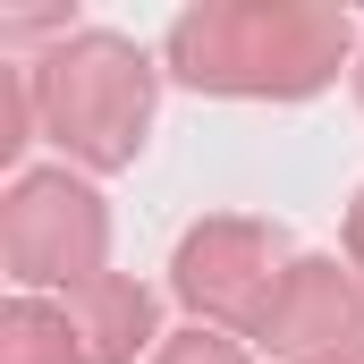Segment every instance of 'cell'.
I'll use <instances>...</instances> for the list:
<instances>
[{
    "instance_id": "cell-10",
    "label": "cell",
    "mask_w": 364,
    "mask_h": 364,
    "mask_svg": "<svg viewBox=\"0 0 364 364\" xmlns=\"http://www.w3.org/2000/svg\"><path fill=\"white\" fill-rule=\"evenodd\" d=\"M348 263L364 272V195H356V212H348Z\"/></svg>"
},
{
    "instance_id": "cell-11",
    "label": "cell",
    "mask_w": 364,
    "mask_h": 364,
    "mask_svg": "<svg viewBox=\"0 0 364 364\" xmlns=\"http://www.w3.org/2000/svg\"><path fill=\"white\" fill-rule=\"evenodd\" d=\"M356 93H364V60H356Z\"/></svg>"
},
{
    "instance_id": "cell-1",
    "label": "cell",
    "mask_w": 364,
    "mask_h": 364,
    "mask_svg": "<svg viewBox=\"0 0 364 364\" xmlns=\"http://www.w3.org/2000/svg\"><path fill=\"white\" fill-rule=\"evenodd\" d=\"M348 60V17L339 9H296V0H246V9H186L170 26V77L195 93H322Z\"/></svg>"
},
{
    "instance_id": "cell-9",
    "label": "cell",
    "mask_w": 364,
    "mask_h": 364,
    "mask_svg": "<svg viewBox=\"0 0 364 364\" xmlns=\"http://www.w3.org/2000/svg\"><path fill=\"white\" fill-rule=\"evenodd\" d=\"M153 364H246V356H237L220 331H178V339H170V348H161Z\"/></svg>"
},
{
    "instance_id": "cell-8",
    "label": "cell",
    "mask_w": 364,
    "mask_h": 364,
    "mask_svg": "<svg viewBox=\"0 0 364 364\" xmlns=\"http://www.w3.org/2000/svg\"><path fill=\"white\" fill-rule=\"evenodd\" d=\"M26 119H34V77H26V68H9V102H0V161H17V153H26Z\"/></svg>"
},
{
    "instance_id": "cell-3",
    "label": "cell",
    "mask_w": 364,
    "mask_h": 364,
    "mask_svg": "<svg viewBox=\"0 0 364 364\" xmlns=\"http://www.w3.org/2000/svg\"><path fill=\"white\" fill-rule=\"evenodd\" d=\"M0 246H9V279L17 288H93L102 279V246H110V220H102V195L68 170H34V178L9 186L0 203Z\"/></svg>"
},
{
    "instance_id": "cell-7",
    "label": "cell",
    "mask_w": 364,
    "mask_h": 364,
    "mask_svg": "<svg viewBox=\"0 0 364 364\" xmlns=\"http://www.w3.org/2000/svg\"><path fill=\"white\" fill-rule=\"evenodd\" d=\"M0 364H77V331H68V305L17 296V305L0 314Z\"/></svg>"
},
{
    "instance_id": "cell-4",
    "label": "cell",
    "mask_w": 364,
    "mask_h": 364,
    "mask_svg": "<svg viewBox=\"0 0 364 364\" xmlns=\"http://www.w3.org/2000/svg\"><path fill=\"white\" fill-rule=\"evenodd\" d=\"M288 237L263 229V220H203L186 229L178 246V296L203 314V322H237V331H263L288 288Z\"/></svg>"
},
{
    "instance_id": "cell-5",
    "label": "cell",
    "mask_w": 364,
    "mask_h": 364,
    "mask_svg": "<svg viewBox=\"0 0 364 364\" xmlns=\"http://www.w3.org/2000/svg\"><path fill=\"white\" fill-rule=\"evenodd\" d=\"M255 339L279 348L288 364H348V356H364V288L339 263H296Z\"/></svg>"
},
{
    "instance_id": "cell-6",
    "label": "cell",
    "mask_w": 364,
    "mask_h": 364,
    "mask_svg": "<svg viewBox=\"0 0 364 364\" xmlns=\"http://www.w3.org/2000/svg\"><path fill=\"white\" fill-rule=\"evenodd\" d=\"M68 331H77V364H136V348L153 339V296L136 279L102 272L93 288L68 296Z\"/></svg>"
},
{
    "instance_id": "cell-2",
    "label": "cell",
    "mask_w": 364,
    "mask_h": 364,
    "mask_svg": "<svg viewBox=\"0 0 364 364\" xmlns=\"http://www.w3.org/2000/svg\"><path fill=\"white\" fill-rule=\"evenodd\" d=\"M34 77V110H43V136L85 161V170H127L144 153V127H153V60L127 43V34H68Z\"/></svg>"
}]
</instances>
